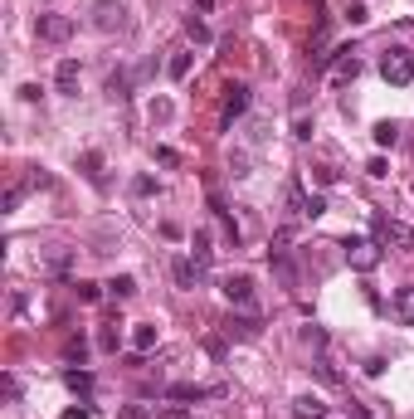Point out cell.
Listing matches in <instances>:
<instances>
[{
  "instance_id": "cell-19",
  "label": "cell",
  "mask_w": 414,
  "mask_h": 419,
  "mask_svg": "<svg viewBox=\"0 0 414 419\" xmlns=\"http://www.w3.org/2000/svg\"><path fill=\"white\" fill-rule=\"evenodd\" d=\"M108 98L127 103V98H132V79H127V74H112V79H108Z\"/></svg>"
},
{
  "instance_id": "cell-29",
  "label": "cell",
  "mask_w": 414,
  "mask_h": 419,
  "mask_svg": "<svg viewBox=\"0 0 414 419\" xmlns=\"http://www.w3.org/2000/svg\"><path fill=\"white\" fill-rule=\"evenodd\" d=\"M156 161H161V166H181V151H171V146H156Z\"/></svg>"
},
{
  "instance_id": "cell-24",
  "label": "cell",
  "mask_w": 414,
  "mask_h": 419,
  "mask_svg": "<svg viewBox=\"0 0 414 419\" xmlns=\"http://www.w3.org/2000/svg\"><path fill=\"white\" fill-rule=\"evenodd\" d=\"M365 20H370V10H365V0H351V5H346V25H365Z\"/></svg>"
},
{
  "instance_id": "cell-23",
  "label": "cell",
  "mask_w": 414,
  "mask_h": 419,
  "mask_svg": "<svg viewBox=\"0 0 414 419\" xmlns=\"http://www.w3.org/2000/svg\"><path fill=\"white\" fill-rule=\"evenodd\" d=\"M191 64H195V54H176V59H171V64H166V74H171V79L181 84V79L191 74Z\"/></svg>"
},
{
  "instance_id": "cell-20",
  "label": "cell",
  "mask_w": 414,
  "mask_h": 419,
  "mask_svg": "<svg viewBox=\"0 0 414 419\" xmlns=\"http://www.w3.org/2000/svg\"><path fill=\"white\" fill-rule=\"evenodd\" d=\"M191 253L200 258V263H210V253H215V249H210V229H195V234H191Z\"/></svg>"
},
{
  "instance_id": "cell-9",
  "label": "cell",
  "mask_w": 414,
  "mask_h": 419,
  "mask_svg": "<svg viewBox=\"0 0 414 419\" xmlns=\"http://www.w3.org/2000/svg\"><path fill=\"white\" fill-rule=\"evenodd\" d=\"M54 88L64 93V98L79 93V59H59L54 64Z\"/></svg>"
},
{
  "instance_id": "cell-21",
  "label": "cell",
  "mask_w": 414,
  "mask_h": 419,
  "mask_svg": "<svg viewBox=\"0 0 414 419\" xmlns=\"http://www.w3.org/2000/svg\"><path fill=\"white\" fill-rule=\"evenodd\" d=\"M64 385L79 390V395H88V390H93V375H88V370H64Z\"/></svg>"
},
{
  "instance_id": "cell-28",
  "label": "cell",
  "mask_w": 414,
  "mask_h": 419,
  "mask_svg": "<svg viewBox=\"0 0 414 419\" xmlns=\"http://www.w3.org/2000/svg\"><path fill=\"white\" fill-rule=\"evenodd\" d=\"M312 132H317V127H312V117H298V122H293V137H298V141H307Z\"/></svg>"
},
{
  "instance_id": "cell-22",
  "label": "cell",
  "mask_w": 414,
  "mask_h": 419,
  "mask_svg": "<svg viewBox=\"0 0 414 419\" xmlns=\"http://www.w3.org/2000/svg\"><path fill=\"white\" fill-rule=\"evenodd\" d=\"M370 137H375V146H395V141H400V127H395V122H375Z\"/></svg>"
},
{
  "instance_id": "cell-17",
  "label": "cell",
  "mask_w": 414,
  "mask_h": 419,
  "mask_svg": "<svg viewBox=\"0 0 414 419\" xmlns=\"http://www.w3.org/2000/svg\"><path fill=\"white\" fill-rule=\"evenodd\" d=\"M224 327H229V336H258V317H229V322H224Z\"/></svg>"
},
{
  "instance_id": "cell-6",
  "label": "cell",
  "mask_w": 414,
  "mask_h": 419,
  "mask_svg": "<svg viewBox=\"0 0 414 419\" xmlns=\"http://www.w3.org/2000/svg\"><path fill=\"white\" fill-rule=\"evenodd\" d=\"M34 34H39L44 44H64V39L74 34V15H39Z\"/></svg>"
},
{
  "instance_id": "cell-32",
  "label": "cell",
  "mask_w": 414,
  "mask_h": 419,
  "mask_svg": "<svg viewBox=\"0 0 414 419\" xmlns=\"http://www.w3.org/2000/svg\"><path fill=\"white\" fill-rule=\"evenodd\" d=\"M64 419H93V410L88 405H74V410H64Z\"/></svg>"
},
{
  "instance_id": "cell-34",
  "label": "cell",
  "mask_w": 414,
  "mask_h": 419,
  "mask_svg": "<svg viewBox=\"0 0 414 419\" xmlns=\"http://www.w3.org/2000/svg\"><path fill=\"white\" fill-rule=\"evenodd\" d=\"M122 419H146V410L141 405H122Z\"/></svg>"
},
{
  "instance_id": "cell-35",
  "label": "cell",
  "mask_w": 414,
  "mask_h": 419,
  "mask_svg": "<svg viewBox=\"0 0 414 419\" xmlns=\"http://www.w3.org/2000/svg\"><path fill=\"white\" fill-rule=\"evenodd\" d=\"M156 419H191V415H186L181 405H171V410H161V415H156Z\"/></svg>"
},
{
  "instance_id": "cell-15",
  "label": "cell",
  "mask_w": 414,
  "mask_h": 419,
  "mask_svg": "<svg viewBox=\"0 0 414 419\" xmlns=\"http://www.w3.org/2000/svg\"><path fill=\"white\" fill-rule=\"evenodd\" d=\"M156 341H161V332H156V327H151V322H141L137 332H132V351H151V346H156Z\"/></svg>"
},
{
  "instance_id": "cell-2",
  "label": "cell",
  "mask_w": 414,
  "mask_h": 419,
  "mask_svg": "<svg viewBox=\"0 0 414 419\" xmlns=\"http://www.w3.org/2000/svg\"><path fill=\"white\" fill-rule=\"evenodd\" d=\"M341 249H346V263H351L356 273H375V268H380V244H375V239H356V234H346Z\"/></svg>"
},
{
  "instance_id": "cell-14",
  "label": "cell",
  "mask_w": 414,
  "mask_h": 419,
  "mask_svg": "<svg viewBox=\"0 0 414 419\" xmlns=\"http://www.w3.org/2000/svg\"><path fill=\"white\" fill-rule=\"evenodd\" d=\"M79 166H83V176H88V181H93L98 191H103V156H98V151H83Z\"/></svg>"
},
{
  "instance_id": "cell-1",
  "label": "cell",
  "mask_w": 414,
  "mask_h": 419,
  "mask_svg": "<svg viewBox=\"0 0 414 419\" xmlns=\"http://www.w3.org/2000/svg\"><path fill=\"white\" fill-rule=\"evenodd\" d=\"M370 229H375V244H380V249H400V253L414 249V229L405 220H385V215H375Z\"/></svg>"
},
{
  "instance_id": "cell-5",
  "label": "cell",
  "mask_w": 414,
  "mask_h": 419,
  "mask_svg": "<svg viewBox=\"0 0 414 419\" xmlns=\"http://www.w3.org/2000/svg\"><path fill=\"white\" fill-rule=\"evenodd\" d=\"M288 205H293V215H303V220H317V215H327V196H307L298 181L288 186Z\"/></svg>"
},
{
  "instance_id": "cell-10",
  "label": "cell",
  "mask_w": 414,
  "mask_h": 419,
  "mask_svg": "<svg viewBox=\"0 0 414 419\" xmlns=\"http://www.w3.org/2000/svg\"><path fill=\"white\" fill-rule=\"evenodd\" d=\"M171 278L181 283V288H200V278H205V263H200V258H176V263H171Z\"/></svg>"
},
{
  "instance_id": "cell-25",
  "label": "cell",
  "mask_w": 414,
  "mask_h": 419,
  "mask_svg": "<svg viewBox=\"0 0 414 419\" xmlns=\"http://www.w3.org/2000/svg\"><path fill=\"white\" fill-rule=\"evenodd\" d=\"M312 370H317V375H322L327 385H336V380H341V375H336V365H331L327 356H317V365H312Z\"/></svg>"
},
{
  "instance_id": "cell-7",
  "label": "cell",
  "mask_w": 414,
  "mask_h": 419,
  "mask_svg": "<svg viewBox=\"0 0 414 419\" xmlns=\"http://www.w3.org/2000/svg\"><path fill=\"white\" fill-rule=\"evenodd\" d=\"M244 112H248V88L244 84H229V88H224V103H220V122L229 127V122L244 117Z\"/></svg>"
},
{
  "instance_id": "cell-12",
  "label": "cell",
  "mask_w": 414,
  "mask_h": 419,
  "mask_svg": "<svg viewBox=\"0 0 414 419\" xmlns=\"http://www.w3.org/2000/svg\"><path fill=\"white\" fill-rule=\"evenodd\" d=\"M293 415L298 419H327V400L322 395H298L293 400Z\"/></svg>"
},
{
  "instance_id": "cell-30",
  "label": "cell",
  "mask_w": 414,
  "mask_h": 419,
  "mask_svg": "<svg viewBox=\"0 0 414 419\" xmlns=\"http://www.w3.org/2000/svg\"><path fill=\"white\" fill-rule=\"evenodd\" d=\"M151 191H156V181H151V176H137V181H132V196H151Z\"/></svg>"
},
{
  "instance_id": "cell-27",
  "label": "cell",
  "mask_w": 414,
  "mask_h": 419,
  "mask_svg": "<svg viewBox=\"0 0 414 419\" xmlns=\"http://www.w3.org/2000/svg\"><path fill=\"white\" fill-rule=\"evenodd\" d=\"M98 298H103L98 283H79V303H98Z\"/></svg>"
},
{
  "instance_id": "cell-36",
  "label": "cell",
  "mask_w": 414,
  "mask_h": 419,
  "mask_svg": "<svg viewBox=\"0 0 414 419\" xmlns=\"http://www.w3.org/2000/svg\"><path fill=\"white\" fill-rule=\"evenodd\" d=\"M195 5H200V10H215V0H195Z\"/></svg>"
},
{
  "instance_id": "cell-18",
  "label": "cell",
  "mask_w": 414,
  "mask_h": 419,
  "mask_svg": "<svg viewBox=\"0 0 414 419\" xmlns=\"http://www.w3.org/2000/svg\"><path fill=\"white\" fill-rule=\"evenodd\" d=\"M108 293L122 303V298H132V293H137V278H132V273H117V278L108 283Z\"/></svg>"
},
{
  "instance_id": "cell-11",
  "label": "cell",
  "mask_w": 414,
  "mask_h": 419,
  "mask_svg": "<svg viewBox=\"0 0 414 419\" xmlns=\"http://www.w3.org/2000/svg\"><path fill=\"white\" fill-rule=\"evenodd\" d=\"M390 312H395V322H400V327H414V288H395Z\"/></svg>"
},
{
  "instance_id": "cell-16",
  "label": "cell",
  "mask_w": 414,
  "mask_h": 419,
  "mask_svg": "<svg viewBox=\"0 0 414 419\" xmlns=\"http://www.w3.org/2000/svg\"><path fill=\"white\" fill-rule=\"evenodd\" d=\"M186 39H191V44H210V25H205L200 15H186Z\"/></svg>"
},
{
  "instance_id": "cell-3",
  "label": "cell",
  "mask_w": 414,
  "mask_h": 419,
  "mask_svg": "<svg viewBox=\"0 0 414 419\" xmlns=\"http://www.w3.org/2000/svg\"><path fill=\"white\" fill-rule=\"evenodd\" d=\"M380 79L395 84V88L414 84V54L410 49H385V54H380Z\"/></svg>"
},
{
  "instance_id": "cell-31",
  "label": "cell",
  "mask_w": 414,
  "mask_h": 419,
  "mask_svg": "<svg viewBox=\"0 0 414 419\" xmlns=\"http://www.w3.org/2000/svg\"><path fill=\"white\" fill-rule=\"evenodd\" d=\"M98 346H103V351H117V332L103 327V332H98Z\"/></svg>"
},
{
  "instance_id": "cell-13",
  "label": "cell",
  "mask_w": 414,
  "mask_h": 419,
  "mask_svg": "<svg viewBox=\"0 0 414 419\" xmlns=\"http://www.w3.org/2000/svg\"><path fill=\"white\" fill-rule=\"evenodd\" d=\"M224 395L220 385H171V400H215Z\"/></svg>"
},
{
  "instance_id": "cell-33",
  "label": "cell",
  "mask_w": 414,
  "mask_h": 419,
  "mask_svg": "<svg viewBox=\"0 0 414 419\" xmlns=\"http://www.w3.org/2000/svg\"><path fill=\"white\" fill-rule=\"evenodd\" d=\"M346 410H351V419H370V405H356V400H351Z\"/></svg>"
},
{
  "instance_id": "cell-4",
  "label": "cell",
  "mask_w": 414,
  "mask_h": 419,
  "mask_svg": "<svg viewBox=\"0 0 414 419\" xmlns=\"http://www.w3.org/2000/svg\"><path fill=\"white\" fill-rule=\"evenodd\" d=\"M93 25L112 34V29H127V5L122 0H93Z\"/></svg>"
},
{
  "instance_id": "cell-26",
  "label": "cell",
  "mask_w": 414,
  "mask_h": 419,
  "mask_svg": "<svg viewBox=\"0 0 414 419\" xmlns=\"http://www.w3.org/2000/svg\"><path fill=\"white\" fill-rule=\"evenodd\" d=\"M20 200H25V186H10V191H5V215H15Z\"/></svg>"
},
{
  "instance_id": "cell-8",
  "label": "cell",
  "mask_w": 414,
  "mask_h": 419,
  "mask_svg": "<svg viewBox=\"0 0 414 419\" xmlns=\"http://www.w3.org/2000/svg\"><path fill=\"white\" fill-rule=\"evenodd\" d=\"M224 298H229L234 308H248V303H253V278H248V273H229V278H224Z\"/></svg>"
}]
</instances>
